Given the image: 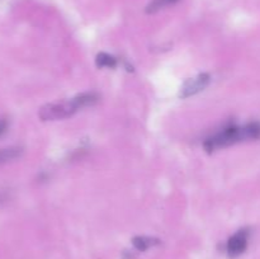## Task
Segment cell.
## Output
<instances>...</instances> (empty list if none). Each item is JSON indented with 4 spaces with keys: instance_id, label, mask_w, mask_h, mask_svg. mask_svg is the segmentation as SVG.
Wrapping results in <instances>:
<instances>
[{
    "instance_id": "6da1fadb",
    "label": "cell",
    "mask_w": 260,
    "mask_h": 259,
    "mask_svg": "<svg viewBox=\"0 0 260 259\" xmlns=\"http://www.w3.org/2000/svg\"><path fill=\"white\" fill-rule=\"evenodd\" d=\"M258 139H260V122H250L244 126L230 124L213 136L208 137L203 146L207 152H213L238 144V142Z\"/></svg>"
},
{
    "instance_id": "7a4b0ae2",
    "label": "cell",
    "mask_w": 260,
    "mask_h": 259,
    "mask_svg": "<svg viewBox=\"0 0 260 259\" xmlns=\"http://www.w3.org/2000/svg\"><path fill=\"white\" fill-rule=\"evenodd\" d=\"M99 101V96L95 93H83L69 101L50 103L41 107L38 116L42 121H56V119H65L74 116L78 111L85 107L94 106Z\"/></svg>"
},
{
    "instance_id": "3957f363",
    "label": "cell",
    "mask_w": 260,
    "mask_h": 259,
    "mask_svg": "<svg viewBox=\"0 0 260 259\" xmlns=\"http://www.w3.org/2000/svg\"><path fill=\"white\" fill-rule=\"evenodd\" d=\"M249 236H250V231L248 229H241L238 233L234 234L233 236H230V239L226 241L225 245V250L229 258H239L241 254L245 253L249 244Z\"/></svg>"
},
{
    "instance_id": "277c9868",
    "label": "cell",
    "mask_w": 260,
    "mask_h": 259,
    "mask_svg": "<svg viewBox=\"0 0 260 259\" xmlns=\"http://www.w3.org/2000/svg\"><path fill=\"white\" fill-rule=\"evenodd\" d=\"M211 81V76L208 74H200V75L190 78L184 81V84L180 88V98H189V96L196 95L200 91L205 90Z\"/></svg>"
},
{
    "instance_id": "5b68a950",
    "label": "cell",
    "mask_w": 260,
    "mask_h": 259,
    "mask_svg": "<svg viewBox=\"0 0 260 259\" xmlns=\"http://www.w3.org/2000/svg\"><path fill=\"white\" fill-rule=\"evenodd\" d=\"M159 239L150 238V236H136V238L132 239V245L137 251H145L152 246L159 245Z\"/></svg>"
},
{
    "instance_id": "8992f818",
    "label": "cell",
    "mask_w": 260,
    "mask_h": 259,
    "mask_svg": "<svg viewBox=\"0 0 260 259\" xmlns=\"http://www.w3.org/2000/svg\"><path fill=\"white\" fill-rule=\"evenodd\" d=\"M22 154H23V149L18 146L0 149V165L12 161V160L18 159V157L22 156Z\"/></svg>"
},
{
    "instance_id": "52a82bcc",
    "label": "cell",
    "mask_w": 260,
    "mask_h": 259,
    "mask_svg": "<svg viewBox=\"0 0 260 259\" xmlns=\"http://www.w3.org/2000/svg\"><path fill=\"white\" fill-rule=\"evenodd\" d=\"M95 63L98 68H107V69H114L117 66V58L114 56L109 55V53L101 52L98 53L95 58Z\"/></svg>"
},
{
    "instance_id": "ba28073f",
    "label": "cell",
    "mask_w": 260,
    "mask_h": 259,
    "mask_svg": "<svg viewBox=\"0 0 260 259\" xmlns=\"http://www.w3.org/2000/svg\"><path fill=\"white\" fill-rule=\"evenodd\" d=\"M175 2H178V0H152V2L147 5L146 13H149V14H154V13L164 9V8L169 7V5L174 4Z\"/></svg>"
},
{
    "instance_id": "9c48e42d",
    "label": "cell",
    "mask_w": 260,
    "mask_h": 259,
    "mask_svg": "<svg viewBox=\"0 0 260 259\" xmlns=\"http://www.w3.org/2000/svg\"><path fill=\"white\" fill-rule=\"evenodd\" d=\"M7 128H8V122L5 121V119H0V136H2L3 134H5Z\"/></svg>"
}]
</instances>
